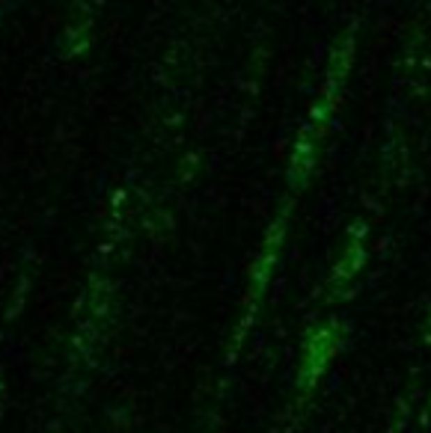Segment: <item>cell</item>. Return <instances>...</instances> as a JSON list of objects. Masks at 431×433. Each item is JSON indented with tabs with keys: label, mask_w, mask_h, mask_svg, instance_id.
<instances>
[{
	"label": "cell",
	"mask_w": 431,
	"mask_h": 433,
	"mask_svg": "<svg viewBox=\"0 0 431 433\" xmlns=\"http://www.w3.org/2000/svg\"><path fill=\"white\" fill-rule=\"evenodd\" d=\"M334 336H330V329H322V332H315L313 338H309V359H306V365H304V374H306V368H309V380H306V386H313L315 380L313 377L322 371V365H324V359L334 353V341H330Z\"/></svg>",
	"instance_id": "1"
}]
</instances>
